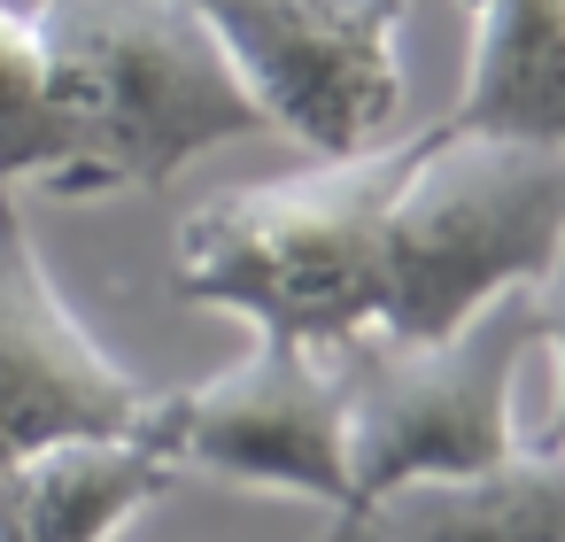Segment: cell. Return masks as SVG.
<instances>
[{
  "label": "cell",
  "instance_id": "6da1fadb",
  "mask_svg": "<svg viewBox=\"0 0 565 542\" xmlns=\"http://www.w3.org/2000/svg\"><path fill=\"white\" fill-rule=\"evenodd\" d=\"M55 171L47 194H156L194 156L264 132L186 0H40Z\"/></svg>",
  "mask_w": 565,
  "mask_h": 542
},
{
  "label": "cell",
  "instance_id": "7a4b0ae2",
  "mask_svg": "<svg viewBox=\"0 0 565 542\" xmlns=\"http://www.w3.org/2000/svg\"><path fill=\"white\" fill-rule=\"evenodd\" d=\"M403 171V132L364 156H318L248 179L179 225L171 287L271 341L341 349L380 326V225Z\"/></svg>",
  "mask_w": 565,
  "mask_h": 542
},
{
  "label": "cell",
  "instance_id": "3957f363",
  "mask_svg": "<svg viewBox=\"0 0 565 542\" xmlns=\"http://www.w3.org/2000/svg\"><path fill=\"white\" fill-rule=\"evenodd\" d=\"M565 241V148L503 132H403V171L380 225V326L441 341L495 302H519Z\"/></svg>",
  "mask_w": 565,
  "mask_h": 542
},
{
  "label": "cell",
  "instance_id": "277c9868",
  "mask_svg": "<svg viewBox=\"0 0 565 542\" xmlns=\"http://www.w3.org/2000/svg\"><path fill=\"white\" fill-rule=\"evenodd\" d=\"M326 357L341 380V449H349V496L333 519H356L395 488L488 472L519 449V364L534 357L526 295L480 310L441 341L356 333Z\"/></svg>",
  "mask_w": 565,
  "mask_h": 542
},
{
  "label": "cell",
  "instance_id": "5b68a950",
  "mask_svg": "<svg viewBox=\"0 0 565 542\" xmlns=\"http://www.w3.org/2000/svg\"><path fill=\"white\" fill-rule=\"evenodd\" d=\"M264 132L310 156L387 148L403 125V17L411 0H186Z\"/></svg>",
  "mask_w": 565,
  "mask_h": 542
},
{
  "label": "cell",
  "instance_id": "8992f818",
  "mask_svg": "<svg viewBox=\"0 0 565 542\" xmlns=\"http://www.w3.org/2000/svg\"><path fill=\"white\" fill-rule=\"evenodd\" d=\"M148 426L179 472H210L233 488H271L295 503H318L326 519L349 496V449H341V380L326 349L271 341L241 364H225L202 387H171L148 403Z\"/></svg>",
  "mask_w": 565,
  "mask_h": 542
},
{
  "label": "cell",
  "instance_id": "52a82bcc",
  "mask_svg": "<svg viewBox=\"0 0 565 542\" xmlns=\"http://www.w3.org/2000/svg\"><path fill=\"white\" fill-rule=\"evenodd\" d=\"M156 387L102 349V333L63 302L55 272L40 264L17 194H0V465L71 442L140 426Z\"/></svg>",
  "mask_w": 565,
  "mask_h": 542
},
{
  "label": "cell",
  "instance_id": "ba28073f",
  "mask_svg": "<svg viewBox=\"0 0 565 542\" xmlns=\"http://www.w3.org/2000/svg\"><path fill=\"white\" fill-rule=\"evenodd\" d=\"M179 480L156 426L71 434L0 465V542H117V527Z\"/></svg>",
  "mask_w": 565,
  "mask_h": 542
},
{
  "label": "cell",
  "instance_id": "9c48e42d",
  "mask_svg": "<svg viewBox=\"0 0 565 542\" xmlns=\"http://www.w3.org/2000/svg\"><path fill=\"white\" fill-rule=\"evenodd\" d=\"M318 542H565V449L519 442L503 465L395 488Z\"/></svg>",
  "mask_w": 565,
  "mask_h": 542
},
{
  "label": "cell",
  "instance_id": "30bf717a",
  "mask_svg": "<svg viewBox=\"0 0 565 542\" xmlns=\"http://www.w3.org/2000/svg\"><path fill=\"white\" fill-rule=\"evenodd\" d=\"M441 125L565 148V0H472L465 94Z\"/></svg>",
  "mask_w": 565,
  "mask_h": 542
},
{
  "label": "cell",
  "instance_id": "8fae6325",
  "mask_svg": "<svg viewBox=\"0 0 565 542\" xmlns=\"http://www.w3.org/2000/svg\"><path fill=\"white\" fill-rule=\"evenodd\" d=\"M55 125H47V63L32 9L0 0V187H47Z\"/></svg>",
  "mask_w": 565,
  "mask_h": 542
},
{
  "label": "cell",
  "instance_id": "7c38bea8",
  "mask_svg": "<svg viewBox=\"0 0 565 542\" xmlns=\"http://www.w3.org/2000/svg\"><path fill=\"white\" fill-rule=\"evenodd\" d=\"M526 318H534V349H550V364H557V411H550V449H565V241H557V256L542 264V279L526 287Z\"/></svg>",
  "mask_w": 565,
  "mask_h": 542
},
{
  "label": "cell",
  "instance_id": "4fadbf2b",
  "mask_svg": "<svg viewBox=\"0 0 565 542\" xmlns=\"http://www.w3.org/2000/svg\"><path fill=\"white\" fill-rule=\"evenodd\" d=\"M0 194H17V187H0Z\"/></svg>",
  "mask_w": 565,
  "mask_h": 542
}]
</instances>
